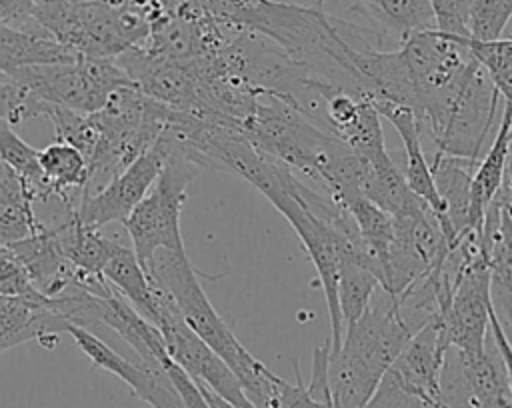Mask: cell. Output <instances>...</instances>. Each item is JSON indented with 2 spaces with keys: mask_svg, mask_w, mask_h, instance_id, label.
Segmentation results:
<instances>
[{
  "mask_svg": "<svg viewBox=\"0 0 512 408\" xmlns=\"http://www.w3.org/2000/svg\"><path fill=\"white\" fill-rule=\"evenodd\" d=\"M400 58L414 92V112L444 88L472 58L462 36L440 32L438 28L414 30L400 42Z\"/></svg>",
  "mask_w": 512,
  "mask_h": 408,
  "instance_id": "10",
  "label": "cell"
},
{
  "mask_svg": "<svg viewBox=\"0 0 512 408\" xmlns=\"http://www.w3.org/2000/svg\"><path fill=\"white\" fill-rule=\"evenodd\" d=\"M198 170L200 166L196 162L178 148H172L152 188L122 222L142 266H146V262L162 248L184 250L180 214L188 186L196 178Z\"/></svg>",
  "mask_w": 512,
  "mask_h": 408,
  "instance_id": "5",
  "label": "cell"
},
{
  "mask_svg": "<svg viewBox=\"0 0 512 408\" xmlns=\"http://www.w3.org/2000/svg\"><path fill=\"white\" fill-rule=\"evenodd\" d=\"M0 162L8 164L12 170L20 174L34 202L40 200L42 172L38 166V150L32 148L28 142H24L18 136L16 128H12L2 116H0Z\"/></svg>",
  "mask_w": 512,
  "mask_h": 408,
  "instance_id": "21",
  "label": "cell"
},
{
  "mask_svg": "<svg viewBox=\"0 0 512 408\" xmlns=\"http://www.w3.org/2000/svg\"><path fill=\"white\" fill-rule=\"evenodd\" d=\"M68 324L48 296L22 298L0 294V354L28 340L54 348Z\"/></svg>",
  "mask_w": 512,
  "mask_h": 408,
  "instance_id": "12",
  "label": "cell"
},
{
  "mask_svg": "<svg viewBox=\"0 0 512 408\" xmlns=\"http://www.w3.org/2000/svg\"><path fill=\"white\" fill-rule=\"evenodd\" d=\"M0 294L2 296H22V298H42L44 294L32 284L24 266L18 258L4 246H0Z\"/></svg>",
  "mask_w": 512,
  "mask_h": 408,
  "instance_id": "24",
  "label": "cell"
},
{
  "mask_svg": "<svg viewBox=\"0 0 512 408\" xmlns=\"http://www.w3.org/2000/svg\"><path fill=\"white\" fill-rule=\"evenodd\" d=\"M164 368H166V372H168L172 384L176 386V390H178V394H180V398H182V402H184L186 408H212V406L208 404V400L204 398L200 386H198L178 364H174L172 360H168V362L164 364Z\"/></svg>",
  "mask_w": 512,
  "mask_h": 408,
  "instance_id": "25",
  "label": "cell"
},
{
  "mask_svg": "<svg viewBox=\"0 0 512 408\" xmlns=\"http://www.w3.org/2000/svg\"><path fill=\"white\" fill-rule=\"evenodd\" d=\"M38 166L42 172V202L58 198L66 206H72L70 192H84L90 184V172L84 154L68 142L56 140L38 150Z\"/></svg>",
  "mask_w": 512,
  "mask_h": 408,
  "instance_id": "16",
  "label": "cell"
},
{
  "mask_svg": "<svg viewBox=\"0 0 512 408\" xmlns=\"http://www.w3.org/2000/svg\"><path fill=\"white\" fill-rule=\"evenodd\" d=\"M34 198L16 170L0 162V246H10L38 232Z\"/></svg>",
  "mask_w": 512,
  "mask_h": 408,
  "instance_id": "18",
  "label": "cell"
},
{
  "mask_svg": "<svg viewBox=\"0 0 512 408\" xmlns=\"http://www.w3.org/2000/svg\"><path fill=\"white\" fill-rule=\"evenodd\" d=\"M172 148L174 146L168 138L158 136L150 148L138 154L126 168L106 180L100 188L84 190L80 206L76 208L78 220L96 230L110 222H124L160 176Z\"/></svg>",
  "mask_w": 512,
  "mask_h": 408,
  "instance_id": "9",
  "label": "cell"
},
{
  "mask_svg": "<svg viewBox=\"0 0 512 408\" xmlns=\"http://www.w3.org/2000/svg\"><path fill=\"white\" fill-rule=\"evenodd\" d=\"M38 100L76 112H96L118 86L132 84L116 58L78 56L70 62L26 66L12 74Z\"/></svg>",
  "mask_w": 512,
  "mask_h": 408,
  "instance_id": "7",
  "label": "cell"
},
{
  "mask_svg": "<svg viewBox=\"0 0 512 408\" xmlns=\"http://www.w3.org/2000/svg\"><path fill=\"white\" fill-rule=\"evenodd\" d=\"M166 290L184 322L228 364L252 408H278L282 378L254 358L208 300L186 250H158L144 266Z\"/></svg>",
  "mask_w": 512,
  "mask_h": 408,
  "instance_id": "1",
  "label": "cell"
},
{
  "mask_svg": "<svg viewBox=\"0 0 512 408\" xmlns=\"http://www.w3.org/2000/svg\"><path fill=\"white\" fill-rule=\"evenodd\" d=\"M326 2H328V0H316V6H322V8H324Z\"/></svg>",
  "mask_w": 512,
  "mask_h": 408,
  "instance_id": "28",
  "label": "cell"
},
{
  "mask_svg": "<svg viewBox=\"0 0 512 408\" xmlns=\"http://www.w3.org/2000/svg\"><path fill=\"white\" fill-rule=\"evenodd\" d=\"M446 350L448 340L442 322L436 316L410 336L384 374L410 396L432 406H442L446 402L442 396L440 374L444 368Z\"/></svg>",
  "mask_w": 512,
  "mask_h": 408,
  "instance_id": "11",
  "label": "cell"
},
{
  "mask_svg": "<svg viewBox=\"0 0 512 408\" xmlns=\"http://www.w3.org/2000/svg\"><path fill=\"white\" fill-rule=\"evenodd\" d=\"M40 0H0V20L14 22L26 16Z\"/></svg>",
  "mask_w": 512,
  "mask_h": 408,
  "instance_id": "27",
  "label": "cell"
},
{
  "mask_svg": "<svg viewBox=\"0 0 512 408\" xmlns=\"http://www.w3.org/2000/svg\"><path fill=\"white\" fill-rule=\"evenodd\" d=\"M434 14V28L440 32L470 38V10L474 0H428Z\"/></svg>",
  "mask_w": 512,
  "mask_h": 408,
  "instance_id": "23",
  "label": "cell"
},
{
  "mask_svg": "<svg viewBox=\"0 0 512 408\" xmlns=\"http://www.w3.org/2000/svg\"><path fill=\"white\" fill-rule=\"evenodd\" d=\"M412 334L394 296L378 288L364 314L344 328L340 350L330 354L328 380L334 408H366Z\"/></svg>",
  "mask_w": 512,
  "mask_h": 408,
  "instance_id": "2",
  "label": "cell"
},
{
  "mask_svg": "<svg viewBox=\"0 0 512 408\" xmlns=\"http://www.w3.org/2000/svg\"><path fill=\"white\" fill-rule=\"evenodd\" d=\"M28 16L62 46L86 58H116L140 46L152 22L142 4L108 0H40Z\"/></svg>",
  "mask_w": 512,
  "mask_h": 408,
  "instance_id": "3",
  "label": "cell"
},
{
  "mask_svg": "<svg viewBox=\"0 0 512 408\" xmlns=\"http://www.w3.org/2000/svg\"><path fill=\"white\" fill-rule=\"evenodd\" d=\"M478 160L436 152L430 164L436 190L444 202L448 224L458 242L470 234V188ZM454 250V248H452Z\"/></svg>",
  "mask_w": 512,
  "mask_h": 408,
  "instance_id": "13",
  "label": "cell"
},
{
  "mask_svg": "<svg viewBox=\"0 0 512 408\" xmlns=\"http://www.w3.org/2000/svg\"><path fill=\"white\" fill-rule=\"evenodd\" d=\"M490 336H492V342L494 346L498 348L502 360H504V366H506V372H508V382H510V392H512V342L508 340L506 336V330L502 328L496 312H494V306H492V312H490Z\"/></svg>",
  "mask_w": 512,
  "mask_h": 408,
  "instance_id": "26",
  "label": "cell"
},
{
  "mask_svg": "<svg viewBox=\"0 0 512 408\" xmlns=\"http://www.w3.org/2000/svg\"><path fill=\"white\" fill-rule=\"evenodd\" d=\"M512 18V0H474L470 10V38L496 40Z\"/></svg>",
  "mask_w": 512,
  "mask_h": 408,
  "instance_id": "22",
  "label": "cell"
},
{
  "mask_svg": "<svg viewBox=\"0 0 512 408\" xmlns=\"http://www.w3.org/2000/svg\"><path fill=\"white\" fill-rule=\"evenodd\" d=\"M350 10L366 20L372 30L396 36L400 42L414 30L434 26L428 0H352Z\"/></svg>",
  "mask_w": 512,
  "mask_h": 408,
  "instance_id": "17",
  "label": "cell"
},
{
  "mask_svg": "<svg viewBox=\"0 0 512 408\" xmlns=\"http://www.w3.org/2000/svg\"><path fill=\"white\" fill-rule=\"evenodd\" d=\"M344 208L350 212L364 246L380 262L384 272V282H386V262H388V250L394 234V218L364 194L346 202Z\"/></svg>",
  "mask_w": 512,
  "mask_h": 408,
  "instance_id": "19",
  "label": "cell"
},
{
  "mask_svg": "<svg viewBox=\"0 0 512 408\" xmlns=\"http://www.w3.org/2000/svg\"><path fill=\"white\" fill-rule=\"evenodd\" d=\"M160 330L164 348L174 364H178L196 384H202L222 400L238 408H252L242 386L228 364L184 322L176 304L162 288L160 312L154 322Z\"/></svg>",
  "mask_w": 512,
  "mask_h": 408,
  "instance_id": "8",
  "label": "cell"
},
{
  "mask_svg": "<svg viewBox=\"0 0 512 408\" xmlns=\"http://www.w3.org/2000/svg\"><path fill=\"white\" fill-rule=\"evenodd\" d=\"M102 276L148 320L156 322L162 302V288L150 278L148 270L136 258L132 246L118 242L106 262Z\"/></svg>",
  "mask_w": 512,
  "mask_h": 408,
  "instance_id": "15",
  "label": "cell"
},
{
  "mask_svg": "<svg viewBox=\"0 0 512 408\" xmlns=\"http://www.w3.org/2000/svg\"><path fill=\"white\" fill-rule=\"evenodd\" d=\"M512 140V106L504 104L502 120L498 132L486 152V156L476 164L472 174V188H470V232L482 236V224L490 202L502 188L504 170L508 148Z\"/></svg>",
  "mask_w": 512,
  "mask_h": 408,
  "instance_id": "14",
  "label": "cell"
},
{
  "mask_svg": "<svg viewBox=\"0 0 512 408\" xmlns=\"http://www.w3.org/2000/svg\"><path fill=\"white\" fill-rule=\"evenodd\" d=\"M292 180H294V174L290 176V180L286 182L284 188L272 192L266 198L290 222V226L298 234L304 250L308 252V256L316 268L318 280L324 290L326 310H328V320H330V336H328L330 354H336L340 350L342 336H344V320H342V312H340V304H338V278H340L342 258L352 250L366 252V254H370V250L364 244L346 238L332 224H328L320 216L312 214L298 198H294L288 190Z\"/></svg>",
  "mask_w": 512,
  "mask_h": 408,
  "instance_id": "6",
  "label": "cell"
},
{
  "mask_svg": "<svg viewBox=\"0 0 512 408\" xmlns=\"http://www.w3.org/2000/svg\"><path fill=\"white\" fill-rule=\"evenodd\" d=\"M500 94L486 70L470 58L466 66L418 110L422 128H428L436 152L478 160Z\"/></svg>",
  "mask_w": 512,
  "mask_h": 408,
  "instance_id": "4",
  "label": "cell"
},
{
  "mask_svg": "<svg viewBox=\"0 0 512 408\" xmlns=\"http://www.w3.org/2000/svg\"><path fill=\"white\" fill-rule=\"evenodd\" d=\"M472 58L486 70L500 98L512 106V38L474 40L464 38Z\"/></svg>",
  "mask_w": 512,
  "mask_h": 408,
  "instance_id": "20",
  "label": "cell"
}]
</instances>
